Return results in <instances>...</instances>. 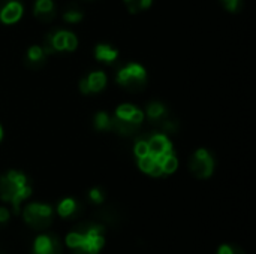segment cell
Returning <instances> with one entry per match:
<instances>
[{"instance_id": "21", "label": "cell", "mask_w": 256, "mask_h": 254, "mask_svg": "<svg viewBox=\"0 0 256 254\" xmlns=\"http://www.w3.org/2000/svg\"><path fill=\"white\" fill-rule=\"evenodd\" d=\"M94 127L98 130H111V117L106 112H98L94 117Z\"/></svg>"}, {"instance_id": "26", "label": "cell", "mask_w": 256, "mask_h": 254, "mask_svg": "<svg viewBox=\"0 0 256 254\" xmlns=\"http://www.w3.org/2000/svg\"><path fill=\"white\" fill-rule=\"evenodd\" d=\"M9 220V211L6 208H0V225H4Z\"/></svg>"}, {"instance_id": "20", "label": "cell", "mask_w": 256, "mask_h": 254, "mask_svg": "<svg viewBox=\"0 0 256 254\" xmlns=\"http://www.w3.org/2000/svg\"><path fill=\"white\" fill-rule=\"evenodd\" d=\"M123 1L130 13H138V12L147 9L153 0H123Z\"/></svg>"}, {"instance_id": "2", "label": "cell", "mask_w": 256, "mask_h": 254, "mask_svg": "<svg viewBox=\"0 0 256 254\" xmlns=\"http://www.w3.org/2000/svg\"><path fill=\"white\" fill-rule=\"evenodd\" d=\"M32 193L24 174L16 171H9L6 175L0 177V199L9 202L14 207V213L20 211V205Z\"/></svg>"}, {"instance_id": "23", "label": "cell", "mask_w": 256, "mask_h": 254, "mask_svg": "<svg viewBox=\"0 0 256 254\" xmlns=\"http://www.w3.org/2000/svg\"><path fill=\"white\" fill-rule=\"evenodd\" d=\"M134 153H135V156H136V157H142V156L148 154L147 139H140V141H136L135 148H134Z\"/></svg>"}, {"instance_id": "5", "label": "cell", "mask_w": 256, "mask_h": 254, "mask_svg": "<svg viewBox=\"0 0 256 254\" xmlns=\"http://www.w3.org/2000/svg\"><path fill=\"white\" fill-rule=\"evenodd\" d=\"M78 45V39L72 31L68 30H57L45 37L44 49L46 54L52 51H74Z\"/></svg>"}, {"instance_id": "4", "label": "cell", "mask_w": 256, "mask_h": 254, "mask_svg": "<svg viewBox=\"0 0 256 254\" xmlns=\"http://www.w3.org/2000/svg\"><path fill=\"white\" fill-rule=\"evenodd\" d=\"M24 220L32 229H46L52 220V210L48 205L30 204L24 210Z\"/></svg>"}, {"instance_id": "30", "label": "cell", "mask_w": 256, "mask_h": 254, "mask_svg": "<svg viewBox=\"0 0 256 254\" xmlns=\"http://www.w3.org/2000/svg\"><path fill=\"white\" fill-rule=\"evenodd\" d=\"M2 138H3V130H2V126H0V141H2Z\"/></svg>"}, {"instance_id": "1", "label": "cell", "mask_w": 256, "mask_h": 254, "mask_svg": "<svg viewBox=\"0 0 256 254\" xmlns=\"http://www.w3.org/2000/svg\"><path fill=\"white\" fill-rule=\"evenodd\" d=\"M104 225L86 223L68 235L66 244L76 254H98L104 247Z\"/></svg>"}, {"instance_id": "17", "label": "cell", "mask_w": 256, "mask_h": 254, "mask_svg": "<svg viewBox=\"0 0 256 254\" xmlns=\"http://www.w3.org/2000/svg\"><path fill=\"white\" fill-rule=\"evenodd\" d=\"M78 210H80V204L75 202L74 199H63L58 207H57V211L62 217L64 219H69V217H75L78 214Z\"/></svg>"}, {"instance_id": "9", "label": "cell", "mask_w": 256, "mask_h": 254, "mask_svg": "<svg viewBox=\"0 0 256 254\" xmlns=\"http://www.w3.org/2000/svg\"><path fill=\"white\" fill-rule=\"evenodd\" d=\"M62 246L54 235H40L33 246V254H60Z\"/></svg>"}, {"instance_id": "18", "label": "cell", "mask_w": 256, "mask_h": 254, "mask_svg": "<svg viewBox=\"0 0 256 254\" xmlns=\"http://www.w3.org/2000/svg\"><path fill=\"white\" fill-rule=\"evenodd\" d=\"M87 82H88V88L90 93H98L100 90L105 88L106 85V76L104 72H93L87 76Z\"/></svg>"}, {"instance_id": "19", "label": "cell", "mask_w": 256, "mask_h": 254, "mask_svg": "<svg viewBox=\"0 0 256 254\" xmlns=\"http://www.w3.org/2000/svg\"><path fill=\"white\" fill-rule=\"evenodd\" d=\"M98 217H99V220L100 222H104V223H108V225H117V223H120V220H122V217H120V214H118V211H116L114 208H111V207H108V208H104L100 213H98Z\"/></svg>"}, {"instance_id": "25", "label": "cell", "mask_w": 256, "mask_h": 254, "mask_svg": "<svg viewBox=\"0 0 256 254\" xmlns=\"http://www.w3.org/2000/svg\"><path fill=\"white\" fill-rule=\"evenodd\" d=\"M88 196H90V199H92V202H94V204H102L104 202V192L99 189V187H94V189H92L90 190V193H88Z\"/></svg>"}, {"instance_id": "10", "label": "cell", "mask_w": 256, "mask_h": 254, "mask_svg": "<svg viewBox=\"0 0 256 254\" xmlns=\"http://www.w3.org/2000/svg\"><path fill=\"white\" fill-rule=\"evenodd\" d=\"M114 117L118 118V120H124V121L138 124V126L144 121V112H142L140 108H136V106H134V105H130V103H123V105H120V106L116 109Z\"/></svg>"}, {"instance_id": "22", "label": "cell", "mask_w": 256, "mask_h": 254, "mask_svg": "<svg viewBox=\"0 0 256 254\" xmlns=\"http://www.w3.org/2000/svg\"><path fill=\"white\" fill-rule=\"evenodd\" d=\"M63 18H64L68 22H78V21L82 19V12H81L80 9H76V7H70L69 10L64 12Z\"/></svg>"}, {"instance_id": "27", "label": "cell", "mask_w": 256, "mask_h": 254, "mask_svg": "<svg viewBox=\"0 0 256 254\" xmlns=\"http://www.w3.org/2000/svg\"><path fill=\"white\" fill-rule=\"evenodd\" d=\"M80 90H81V93H84V94H88V93H90V88H88L87 78L81 79V82H80Z\"/></svg>"}, {"instance_id": "13", "label": "cell", "mask_w": 256, "mask_h": 254, "mask_svg": "<svg viewBox=\"0 0 256 254\" xmlns=\"http://www.w3.org/2000/svg\"><path fill=\"white\" fill-rule=\"evenodd\" d=\"M138 166L142 172L152 175V177H160L164 175L162 172V168H160V163L150 154H146L142 157H138Z\"/></svg>"}, {"instance_id": "11", "label": "cell", "mask_w": 256, "mask_h": 254, "mask_svg": "<svg viewBox=\"0 0 256 254\" xmlns=\"http://www.w3.org/2000/svg\"><path fill=\"white\" fill-rule=\"evenodd\" d=\"M34 16L44 22H50L56 16V7L52 0H36L33 7Z\"/></svg>"}, {"instance_id": "16", "label": "cell", "mask_w": 256, "mask_h": 254, "mask_svg": "<svg viewBox=\"0 0 256 254\" xmlns=\"http://www.w3.org/2000/svg\"><path fill=\"white\" fill-rule=\"evenodd\" d=\"M138 127H140L138 124L124 121V120H118L116 117L111 118V130H116L122 136H132V135H135L138 132Z\"/></svg>"}, {"instance_id": "7", "label": "cell", "mask_w": 256, "mask_h": 254, "mask_svg": "<svg viewBox=\"0 0 256 254\" xmlns=\"http://www.w3.org/2000/svg\"><path fill=\"white\" fill-rule=\"evenodd\" d=\"M147 145H148V154L153 156L159 163L160 160L170 154L174 153L172 151V144L168 139V136L165 133H154L147 139Z\"/></svg>"}, {"instance_id": "3", "label": "cell", "mask_w": 256, "mask_h": 254, "mask_svg": "<svg viewBox=\"0 0 256 254\" xmlns=\"http://www.w3.org/2000/svg\"><path fill=\"white\" fill-rule=\"evenodd\" d=\"M117 82L124 87L128 91L138 93L146 88L147 84V72L141 64L129 63L117 73Z\"/></svg>"}, {"instance_id": "29", "label": "cell", "mask_w": 256, "mask_h": 254, "mask_svg": "<svg viewBox=\"0 0 256 254\" xmlns=\"http://www.w3.org/2000/svg\"><path fill=\"white\" fill-rule=\"evenodd\" d=\"M232 254H244V252L240 247H232Z\"/></svg>"}, {"instance_id": "28", "label": "cell", "mask_w": 256, "mask_h": 254, "mask_svg": "<svg viewBox=\"0 0 256 254\" xmlns=\"http://www.w3.org/2000/svg\"><path fill=\"white\" fill-rule=\"evenodd\" d=\"M218 254H232V247H230V246H222V247L219 249Z\"/></svg>"}, {"instance_id": "24", "label": "cell", "mask_w": 256, "mask_h": 254, "mask_svg": "<svg viewBox=\"0 0 256 254\" xmlns=\"http://www.w3.org/2000/svg\"><path fill=\"white\" fill-rule=\"evenodd\" d=\"M222 4L230 12H238L243 7V0H222Z\"/></svg>"}, {"instance_id": "15", "label": "cell", "mask_w": 256, "mask_h": 254, "mask_svg": "<svg viewBox=\"0 0 256 254\" xmlns=\"http://www.w3.org/2000/svg\"><path fill=\"white\" fill-rule=\"evenodd\" d=\"M94 57L102 61V63H106V64H111L112 61H116V58L118 57V51L116 48H112L111 45H106V43H100L96 46L94 49Z\"/></svg>"}, {"instance_id": "14", "label": "cell", "mask_w": 256, "mask_h": 254, "mask_svg": "<svg viewBox=\"0 0 256 254\" xmlns=\"http://www.w3.org/2000/svg\"><path fill=\"white\" fill-rule=\"evenodd\" d=\"M147 115L152 120V123L159 126L168 117V109L160 102H152V103L147 105Z\"/></svg>"}, {"instance_id": "8", "label": "cell", "mask_w": 256, "mask_h": 254, "mask_svg": "<svg viewBox=\"0 0 256 254\" xmlns=\"http://www.w3.org/2000/svg\"><path fill=\"white\" fill-rule=\"evenodd\" d=\"M24 12L22 4L18 0H0V21L4 24L16 22Z\"/></svg>"}, {"instance_id": "6", "label": "cell", "mask_w": 256, "mask_h": 254, "mask_svg": "<svg viewBox=\"0 0 256 254\" xmlns=\"http://www.w3.org/2000/svg\"><path fill=\"white\" fill-rule=\"evenodd\" d=\"M190 171L195 177L198 178H208L212 174H213V169H214V160L212 157V154L204 150V148H200L190 159Z\"/></svg>"}, {"instance_id": "12", "label": "cell", "mask_w": 256, "mask_h": 254, "mask_svg": "<svg viewBox=\"0 0 256 254\" xmlns=\"http://www.w3.org/2000/svg\"><path fill=\"white\" fill-rule=\"evenodd\" d=\"M45 58H46V52H45L44 46L34 45V46H30L27 51L26 64L30 69H40L45 64Z\"/></svg>"}]
</instances>
